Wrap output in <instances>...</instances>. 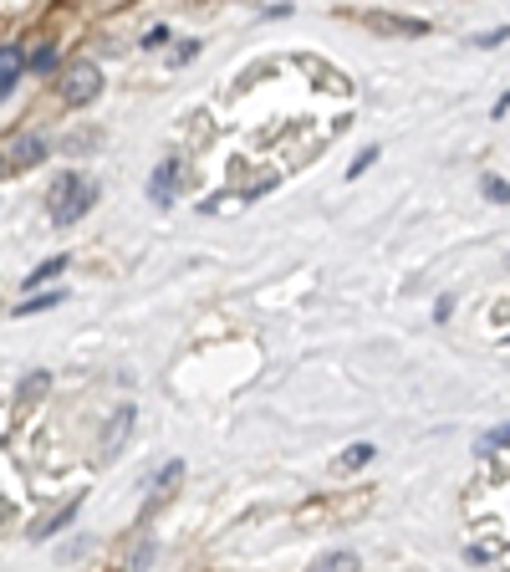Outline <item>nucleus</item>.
<instances>
[{
	"mask_svg": "<svg viewBox=\"0 0 510 572\" xmlns=\"http://www.w3.org/2000/svg\"><path fill=\"white\" fill-rule=\"evenodd\" d=\"M92 199H97V184H92V179H82L76 169H62L56 179H51V189H46L51 225H56V230L76 225V220H82V215L92 209Z\"/></svg>",
	"mask_w": 510,
	"mask_h": 572,
	"instance_id": "obj_1",
	"label": "nucleus"
},
{
	"mask_svg": "<svg viewBox=\"0 0 510 572\" xmlns=\"http://www.w3.org/2000/svg\"><path fill=\"white\" fill-rule=\"evenodd\" d=\"M102 97V66L92 56H76L62 66V103L66 107H92Z\"/></svg>",
	"mask_w": 510,
	"mask_h": 572,
	"instance_id": "obj_2",
	"label": "nucleus"
},
{
	"mask_svg": "<svg viewBox=\"0 0 510 572\" xmlns=\"http://www.w3.org/2000/svg\"><path fill=\"white\" fill-rule=\"evenodd\" d=\"M46 154H51V138L41 128H26V133H15V138L5 143L0 164H5V174H26V169H41Z\"/></svg>",
	"mask_w": 510,
	"mask_h": 572,
	"instance_id": "obj_3",
	"label": "nucleus"
},
{
	"mask_svg": "<svg viewBox=\"0 0 510 572\" xmlns=\"http://www.w3.org/2000/svg\"><path fill=\"white\" fill-rule=\"evenodd\" d=\"M133 419H138V409H133V403L113 409V419H107V429H102V440H97V460H113L117 450H123L128 434H133Z\"/></svg>",
	"mask_w": 510,
	"mask_h": 572,
	"instance_id": "obj_4",
	"label": "nucleus"
},
{
	"mask_svg": "<svg viewBox=\"0 0 510 572\" xmlns=\"http://www.w3.org/2000/svg\"><path fill=\"white\" fill-rule=\"evenodd\" d=\"M26 66H31V56H26L15 41H5V46H0V103H5V97L15 92V82H21Z\"/></svg>",
	"mask_w": 510,
	"mask_h": 572,
	"instance_id": "obj_5",
	"label": "nucleus"
},
{
	"mask_svg": "<svg viewBox=\"0 0 510 572\" xmlns=\"http://www.w3.org/2000/svg\"><path fill=\"white\" fill-rule=\"evenodd\" d=\"M174 195H178V158H164L158 169H153V179H148V199L153 205H174Z\"/></svg>",
	"mask_w": 510,
	"mask_h": 572,
	"instance_id": "obj_6",
	"label": "nucleus"
},
{
	"mask_svg": "<svg viewBox=\"0 0 510 572\" xmlns=\"http://www.w3.org/2000/svg\"><path fill=\"white\" fill-rule=\"evenodd\" d=\"M372 31H388V36H423L429 21H413V15H368Z\"/></svg>",
	"mask_w": 510,
	"mask_h": 572,
	"instance_id": "obj_7",
	"label": "nucleus"
},
{
	"mask_svg": "<svg viewBox=\"0 0 510 572\" xmlns=\"http://www.w3.org/2000/svg\"><path fill=\"white\" fill-rule=\"evenodd\" d=\"M76 511H82V495H72V501H66L62 511H51L46 521H36V526H31V536H36V542H41V536H56L62 526H72V516H76Z\"/></svg>",
	"mask_w": 510,
	"mask_h": 572,
	"instance_id": "obj_8",
	"label": "nucleus"
},
{
	"mask_svg": "<svg viewBox=\"0 0 510 572\" xmlns=\"http://www.w3.org/2000/svg\"><path fill=\"white\" fill-rule=\"evenodd\" d=\"M178 475H184V460H168V465L158 470V475H153V481H148V511L158 506V501H164L168 491H174V481H178Z\"/></svg>",
	"mask_w": 510,
	"mask_h": 572,
	"instance_id": "obj_9",
	"label": "nucleus"
},
{
	"mask_svg": "<svg viewBox=\"0 0 510 572\" xmlns=\"http://www.w3.org/2000/svg\"><path fill=\"white\" fill-rule=\"evenodd\" d=\"M66 266H72V256H46L41 266H31V271H26V281H21V286H26V291H36L41 281H51V276H62Z\"/></svg>",
	"mask_w": 510,
	"mask_h": 572,
	"instance_id": "obj_10",
	"label": "nucleus"
},
{
	"mask_svg": "<svg viewBox=\"0 0 510 572\" xmlns=\"http://www.w3.org/2000/svg\"><path fill=\"white\" fill-rule=\"evenodd\" d=\"M66 291H41V297H26L15 301V317H36V312H51V307H62Z\"/></svg>",
	"mask_w": 510,
	"mask_h": 572,
	"instance_id": "obj_11",
	"label": "nucleus"
},
{
	"mask_svg": "<svg viewBox=\"0 0 510 572\" xmlns=\"http://www.w3.org/2000/svg\"><path fill=\"white\" fill-rule=\"evenodd\" d=\"M46 389H51V373H46V368H41V373H26L21 389H15V409H26V403L36 399V393H46Z\"/></svg>",
	"mask_w": 510,
	"mask_h": 572,
	"instance_id": "obj_12",
	"label": "nucleus"
},
{
	"mask_svg": "<svg viewBox=\"0 0 510 572\" xmlns=\"http://www.w3.org/2000/svg\"><path fill=\"white\" fill-rule=\"evenodd\" d=\"M372 455H378V450H372V440H357V444H347V450H342V460H337V465H342V470H362V465H372Z\"/></svg>",
	"mask_w": 510,
	"mask_h": 572,
	"instance_id": "obj_13",
	"label": "nucleus"
},
{
	"mask_svg": "<svg viewBox=\"0 0 510 572\" xmlns=\"http://www.w3.org/2000/svg\"><path fill=\"white\" fill-rule=\"evenodd\" d=\"M56 66H62V52H56L51 41H41L36 52H31V72H36V77H46V72H56Z\"/></svg>",
	"mask_w": 510,
	"mask_h": 572,
	"instance_id": "obj_14",
	"label": "nucleus"
},
{
	"mask_svg": "<svg viewBox=\"0 0 510 572\" xmlns=\"http://www.w3.org/2000/svg\"><path fill=\"white\" fill-rule=\"evenodd\" d=\"M311 572H357V552H327Z\"/></svg>",
	"mask_w": 510,
	"mask_h": 572,
	"instance_id": "obj_15",
	"label": "nucleus"
},
{
	"mask_svg": "<svg viewBox=\"0 0 510 572\" xmlns=\"http://www.w3.org/2000/svg\"><path fill=\"white\" fill-rule=\"evenodd\" d=\"M480 195L495 199V205H510V179H500V174H484V179H480Z\"/></svg>",
	"mask_w": 510,
	"mask_h": 572,
	"instance_id": "obj_16",
	"label": "nucleus"
},
{
	"mask_svg": "<svg viewBox=\"0 0 510 572\" xmlns=\"http://www.w3.org/2000/svg\"><path fill=\"white\" fill-rule=\"evenodd\" d=\"M378 164V143H368V148H357L352 154V164H347V179H362V174Z\"/></svg>",
	"mask_w": 510,
	"mask_h": 572,
	"instance_id": "obj_17",
	"label": "nucleus"
},
{
	"mask_svg": "<svg viewBox=\"0 0 510 572\" xmlns=\"http://www.w3.org/2000/svg\"><path fill=\"white\" fill-rule=\"evenodd\" d=\"M500 444H510V424H500V429H490V434H480V440H474V455H490V450H500Z\"/></svg>",
	"mask_w": 510,
	"mask_h": 572,
	"instance_id": "obj_18",
	"label": "nucleus"
},
{
	"mask_svg": "<svg viewBox=\"0 0 510 572\" xmlns=\"http://www.w3.org/2000/svg\"><path fill=\"white\" fill-rule=\"evenodd\" d=\"M199 46H204V41H178V52H174V66H184V62H194V52H199Z\"/></svg>",
	"mask_w": 510,
	"mask_h": 572,
	"instance_id": "obj_19",
	"label": "nucleus"
},
{
	"mask_svg": "<svg viewBox=\"0 0 510 572\" xmlns=\"http://www.w3.org/2000/svg\"><path fill=\"white\" fill-rule=\"evenodd\" d=\"M97 133H87V138H82V133H72V138H66V148H72V154H82V148H97Z\"/></svg>",
	"mask_w": 510,
	"mask_h": 572,
	"instance_id": "obj_20",
	"label": "nucleus"
},
{
	"mask_svg": "<svg viewBox=\"0 0 510 572\" xmlns=\"http://www.w3.org/2000/svg\"><path fill=\"white\" fill-rule=\"evenodd\" d=\"M168 36H174L168 26H148V31H143V46H164Z\"/></svg>",
	"mask_w": 510,
	"mask_h": 572,
	"instance_id": "obj_21",
	"label": "nucleus"
},
{
	"mask_svg": "<svg viewBox=\"0 0 510 572\" xmlns=\"http://www.w3.org/2000/svg\"><path fill=\"white\" fill-rule=\"evenodd\" d=\"M510 36V26H495V31H480V36H474V46H495V41H505Z\"/></svg>",
	"mask_w": 510,
	"mask_h": 572,
	"instance_id": "obj_22",
	"label": "nucleus"
},
{
	"mask_svg": "<svg viewBox=\"0 0 510 572\" xmlns=\"http://www.w3.org/2000/svg\"><path fill=\"white\" fill-rule=\"evenodd\" d=\"M449 312H454V297H439V301H434V322H449Z\"/></svg>",
	"mask_w": 510,
	"mask_h": 572,
	"instance_id": "obj_23",
	"label": "nucleus"
},
{
	"mask_svg": "<svg viewBox=\"0 0 510 572\" xmlns=\"http://www.w3.org/2000/svg\"><path fill=\"white\" fill-rule=\"evenodd\" d=\"M495 113H510V92H505V97H500V103H495Z\"/></svg>",
	"mask_w": 510,
	"mask_h": 572,
	"instance_id": "obj_24",
	"label": "nucleus"
}]
</instances>
